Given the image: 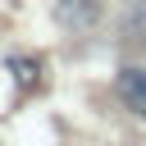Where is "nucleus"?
I'll use <instances>...</instances> for the list:
<instances>
[{
  "instance_id": "1",
  "label": "nucleus",
  "mask_w": 146,
  "mask_h": 146,
  "mask_svg": "<svg viewBox=\"0 0 146 146\" xmlns=\"http://www.w3.org/2000/svg\"><path fill=\"white\" fill-rule=\"evenodd\" d=\"M55 18H59L64 27L82 32V27H91V23L100 18V0H55Z\"/></svg>"
},
{
  "instance_id": "2",
  "label": "nucleus",
  "mask_w": 146,
  "mask_h": 146,
  "mask_svg": "<svg viewBox=\"0 0 146 146\" xmlns=\"http://www.w3.org/2000/svg\"><path fill=\"white\" fill-rule=\"evenodd\" d=\"M119 96H123V105L132 114L146 119V68H123L119 73Z\"/></svg>"
}]
</instances>
